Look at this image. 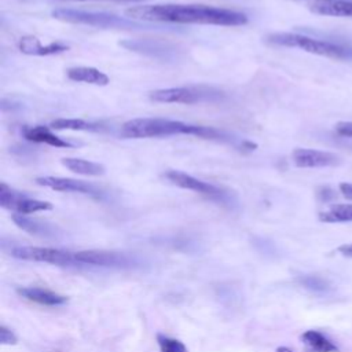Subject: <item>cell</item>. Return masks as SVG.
<instances>
[{"instance_id": "18", "label": "cell", "mask_w": 352, "mask_h": 352, "mask_svg": "<svg viewBox=\"0 0 352 352\" xmlns=\"http://www.w3.org/2000/svg\"><path fill=\"white\" fill-rule=\"evenodd\" d=\"M12 221L22 230H25L29 234L40 235V236H51L54 235V228L43 221H38L36 219H30L25 214H12Z\"/></svg>"}, {"instance_id": "7", "label": "cell", "mask_w": 352, "mask_h": 352, "mask_svg": "<svg viewBox=\"0 0 352 352\" xmlns=\"http://www.w3.org/2000/svg\"><path fill=\"white\" fill-rule=\"evenodd\" d=\"M216 94H210V89L208 91V89L192 88V87H179V88L154 89L148 94V98L150 100L158 102V103L192 104L204 100H210Z\"/></svg>"}, {"instance_id": "26", "label": "cell", "mask_w": 352, "mask_h": 352, "mask_svg": "<svg viewBox=\"0 0 352 352\" xmlns=\"http://www.w3.org/2000/svg\"><path fill=\"white\" fill-rule=\"evenodd\" d=\"M340 188V192L346 198V199H351L352 201V183H341L338 186Z\"/></svg>"}, {"instance_id": "29", "label": "cell", "mask_w": 352, "mask_h": 352, "mask_svg": "<svg viewBox=\"0 0 352 352\" xmlns=\"http://www.w3.org/2000/svg\"><path fill=\"white\" fill-rule=\"evenodd\" d=\"M275 352H293L290 348H287V346H279Z\"/></svg>"}, {"instance_id": "8", "label": "cell", "mask_w": 352, "mask_h": 352, "mask_svg": "<svg viewBox=\"0 0 352 352\" xmlns=\"http://www.w3.org/2000/svg\"><path fill=\"white\" fill-rule=\"evenodd\" d=\"M52 16L60 21L73 22V23H84L99 28H117V26H131V23L117 18L116 15L107 14H95V12H84L76 10L58 8L52 11Z\"/></svg>"}, {"instance_id": "23", "label": "cell", "mask_w": 352, "mask_h": 352, "mask_svg": "<svg viewBox=\"0 0 352 352\" xmlns=\"http://www.w3.org/2000/svg\"><path fill=\"white\" fill-rule=\"evenodd\" d=\"M298 282L305 289L315 292V293H324V292H329V289H330L329 283L316 275H302L298 278Z\"/></svg>"}, {"instance_id": "11", "label": "cell", "mask_w": 352, "mask_h": 352, "mask_svg": "<svg viewBox=\"0 0 352 352\" xmlns=\"http://www.w3.org/2000/svg\"><path fill=\"white\" fill-rule=\"evenodd\" d=\"M36 184L47 187L60 192H78L88 195H98V190L82 180L70 179V177H58V176H40L34 179Z\"/></svg>"}, {"instance_id": "5", "label": "cell", "mask_w": 352, "mask_h": 352, "mask_svg": "<svg viewBox=\"0 0 352 352\" xmlns=\"http://www.w3.org/2000/svg\"><path fill=\"white\" fill-rule=\"evenodd\" d=\"M104 267V268H133L139 265L136 257L120 252L81 250L76 252V267Z\"/></svg>"}, {"instance_id": "3", "label": "cell", "mask_w": 352, "mask_h": 352, "mask_svg": "<svg viewBox=\"0 0 352 352\" xmlns=\"http://www.w3.org/2000/svg\"><path fill=\"white\" fill-rule=\"evenodd\" d=\"M265 41L272 45L300 48L305 52L315 54L319 56H326V58L340 59V60H352V47L327 41V40L314 38L305 34L289 33V32L271 33L265 37Z\"/></svg>"}, {"instance_id": "9", "label": "cell", "mask_w": 352, "mask_h": 352, "mask_svg": "<svg viewBox=\"0 0 352 352\" xmlns=\"http://www.w3.org/2000/svg\"><path fill=\"white\" fill-rule=\"evenodd\" d=\"M164 177L180 187V188H184V190H190V191H194V192H198V194H202L205 197H209V198H220L223 195V191L210 184V183H206V182H202L188 173H184L182 170H175V169H169L164 173Z\"/></svg>"}, {"instance_id": "12", "label": "cell", "mask_w": 352, "mask_h": 352, "mask_svg": "<svg viewBox=\"0 0 352 352\" xmlns=\"http://www.w3.org/2000/svg\"><path fill=\"white\" fill-rule=\"evenodd\" d=\"M18 50L25 55H33V56H48V55H56L62 54L69 50V45L63 43H47L43 44V41L34 36H22L18 40Z\"/></svg>"}, {"instance_id": "16", "label": "cell", "mask_w": 352, "mask_h": 352, "mask_svg": "<svg viewBox=\"0 0 352 352\" xmlns=\"http://www.w3.org/2000/svg\"><path fill=\"white\" fill-rule=\"evenodd\" d=\"M23 138L29 142L44 143L52 147H72V144L62 138L56 136L50 126L44 125H34V126H23L22 129Z\"/></svg>"}, {"instance_id": "6", "label": "cell", "mask_w": 352, "mask_h": 352, "mask_svg": "<svg viewBox=\"0 0 352 352\" xmlns=\"http://www.w3.org/2000/svg\"><path fill=\"white\" fill-rule=\"evenodd\" d=\"M0 205L4 209H8L16 214H25V216L36 212L51 210L54 208L51 202L30 198L29 195L11 188L4 182L0 183Z\"/></svg>"}, {"instance_id": "13", "label": "cell", "mask_w": 352, "mask_h": 352, "mask_svg": "<svg viewBox=\"0 0 352 352\" xmlns=\"http://www.w3.org/2000/svg\"><path fill=\"white\" fill-rule=\"evenodd\" d=\"M308 8L318 15L352 18V0H309Z\"/></svg>"}, {"instance_id": "24", "label": "cell", "mask_w": 352, "mask_h": 352, "mask_svg": "<svg viewBox=\"0 0 352 352\" xmlns=\"http://www.w3.org/2000/svg\"><path fill=\"white\" fill-rule=\"evenodd\" d=\"M18 342L16 336L12 330L6 326H0V344L1 345H15Z\"/></svg>"}, {"instance_id": "15", "label": "cell", "mask_w": 352, "mask_h": 352, "mask_svg": "<svg viewBox=\"0 0 352 352\" xmlns=\"http://www.w3.org/2000/svg\"><path fill=\"white\" fill-rule=\"evenodd\" d=\"M66 76L72 81L91 84V85H98V87H104V85H107L110 82V78H109V76L106 73L100 72L96 67H91V66L69 67L66 70Z\"/></svg>"}, {"instance_id": "1", "label": "cell", "mask_w": 352, "mask_h": 352, "mask_svg": "<svg viewBox=\"0 0 352 352\" xmlns=\"http://www.w3.org/2000/svg\"><path fill=\"white\" fill-rule=\"evenodd\" d=\"M133 21L198 23L217 26H241L248 23V16L228 8H217L205 4H142L131 6L124 11Z\"/></svg>"}, {"instance_id": "21", "label": "cell", "mask_w": 352, "mask_h": 352, "mask_svg": "<svg viewBox=\"0 0 352 352\" xmlns=\"http://www.w3.org/2000/svg\"><path fill=\"white\" fill-rule=\"evenodd\" d=\"M51 129L55 131H95L96 124L78 120V118H56L50 124Z\"/></svg>"}, {"instance_id": "17", "label": "cell", "mask_w": 352, "mask_h": 352, "mask_svg": "<svg viewBox=\"0 0 352 352\" xmlns=\"http://www.w3.org/2000/svg\"><path fill=\"white\" fill-rule=\"evenodd\" d=\"M60 162L70 172H74V173L82 175V176H102L106 172V168L102 164H98L94 161H87L82 158L67 157V158H62Z\"/></svg>"}, {"instance_id": "10", "label": "cell", "mask_w": 352, "mask_h": 352, "mask_svg": "<svg viewBox=\"0 0 352 352\" xmlns=\"http://www.w3.org/2000/svg\"><path fill=\"white\" fill-rule=\"evenodd\" d=\"M292 161L298 168H324L341 164V158L334 153L301 147L292 151Z\"/></svg>"}, {"instance_id": "22", "label": "cell", "mask_w": 352, "mask_h": 352, "mask_svg": "<svg viewBox=\"0 0 352 352\" xmlns=\"http://www.w3.org/2000/svg\"><path fill=\"white\" fill-rule=\"evenodd\" d=\"M157 342L161 352H188L187 346L182 341L161 333L157 334Z\"/></svg>"}, {"instance_id": "2", "label": "cell", "mask_w": 352, "mask_h": 352, "mask_svg": "<svg viewBox=\"0 0 352 352\" xmlns=\"http://www.w3.org/2000/svg\"><path fill=\"white\" fill-rule=\"evenodd\" d=\"M121 133L125 138H165L173 135H192L201 139H224L223 133L212 126L192 125L168 118H133L122 124Z\"/></svg>"}, {"instance_id": "4", "label": "cell", "mask_w": 352, "mask_h": 352, "mask_svg": "<svg viewBox=\"0 0 352 352\" xmlns=\"http://www.w3.org/2000/svg\"><path fill=\"white\" fill-rule=\"evenodd\" d=\"M10 254L14 258L25 260V261L76 267V252L63 250V249L43 248V246H15L10 249Z\"/></svg>"}, {"instance_id": "20", "label": "cell", "mask_w": 352, "mask_h": 352, "mask_svg": "<svg viewBox=\"0 0 352 352\" xmlns=\"http://www.w3.org/2000/svg\"><path fill=\"white\" fill-rule=\"evenodd\" d=\"M319 220L324 223L352 221V204H336L319 213Z\"/></svg>"}, {"instance_id": "19", "label": "cell", "mask_w": 352, "mask_h": 352, "mask_svg": "<svg viewBox=\"0 0 352 352\" xmlns=\"http://www.w3.org/2000/svg\"><path fill=\"white\" fill-rule=\"evenodd\" d=\"M302 342L314 352H337L338 348L324 334L316 330H307L301 336Z\"/></svg>"}, {"instance_id": "25", "label": "cell", "mask_w": 352, "mask_h": 352, "mask_svg": "<svg viewBox=\"0 0 352 352\" xmlns=\"http://www.w3.org/2000/svg\"><path fill=\"white\" fill-rule=\"evenodd\" d=\"M334 131L337 135L352 139V121H340L336 124Z\"/></svg>"}, {"instance_id": "28", "label": "cell", "mask_w": 352, "mask_h": 352, "mask_svg": "<svg viewBox=\"0 0 352 352\" xmlns=\"http://www.w3.org/2000/svg\"><path fill=\"white\" fill-rule=\"evenodd\" d=\"M59 1H87V0H59ZM109 1H140V0H109Z\"/></svg>"}, {"instance_id": "27", "label": "cell", "mask_w": 352, "mask_h": 352, "mask_svg": "<svg viewBox=\"0 0 352 352\" xmlns=\"http://www.w3.org/2000/svg\"><path fill=\"white\" fill-rule=\"evenodd\" d=\"M337 250H338L342 256H345V257H352V243L341 245V246H338Z\"/></svg>"}, {"instance_id": "14", "label": "cell", "mask_w": 352, "mask_h": 352, "mask_svg": "<svg viewBox=\"0 0 352 352\" xmlns=\"http://www.w3.org/2000/svg\"><path fill=\"white\" fill-rule=\"evenodd\" d=\"M16 293L29 300L33 301L36 304L40 305H48V307H56V305H63L65 302H67V297L47 289H41V287H32V286H26V287H18Z\"/></svg>"}]
</instances>
